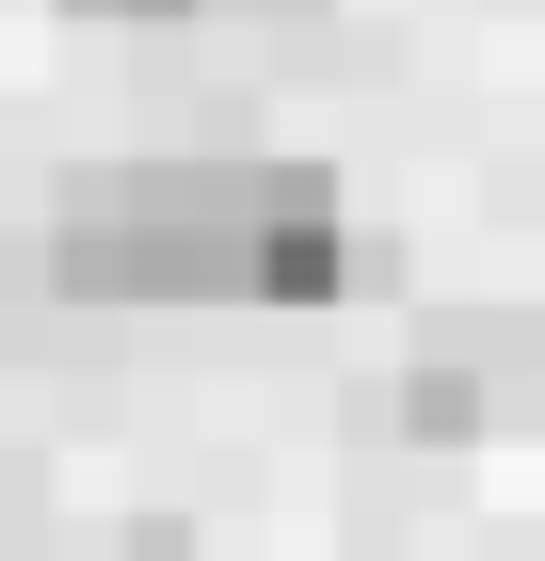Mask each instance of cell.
Instances as JSON below:
<instances>
[{
    "label": "cell",
    "mask_w": 545,
    "mask_h": 561,
    "mask_svg": "<svg viewBox=\"0 0 545 561\" xmlns=\"http://www.w3.org/2000/svg\"><path fill=\"white\" fill-rule=\"evenodd\" d=\"M48 273L96 305H241L257 289V161H65Z\"/></svg>",
    "instance_id": "cell-1"
},
{
    "label": "cell",
    "mask_w": 545,
    "mask_h": 561,
    "mask_svg": "<svg viewBox=\"0 0 545 561\" xmlns=\"http://www.w3.org/2000/svg\"><path fill=\"white\" fill-rule=\"evenodd\" d=\"M545 401V321L530 305H418L401 337V433L465 449V433H513Z\"/></svg>",
    "instance_id": "cell-2"
},
{
    "label": "cell",
    "mask_w": 545,
    "mask_h": 561,
    "mask_svg": "<svg viewBox=\"0 0 545 561\" xmlns=\"http://www.w3.org/2000/svg\"><path fill=\"white\" fill-rule=\"evenodd\" d=\"M353 289V193L337 161H257V289L241 305H337Z\"/></svg>",
    "instance_id": "cell-3"
},
{
    "label": "cell",
    "mask_w": 545,
    "mask_h": 561,
    "mask_svg": "<svg viewBox=\"0 0 545 561\" xmlns=\"http://www.w3.org/2000/svg\"><path fill=\"white\" fill-rule=\"evenodd\" d=\"M113 561H193V529H177V514H145V529H128Z\"/></svg>",
    "instance_id": "cell-4"
},
{
    "label": "cell",
    "mask_w": 545,
    "mask_h": 561,
    "mask_svg": "<svg viewBox=\"0 0 545 561\" xmlns=\"http://www.w3.org/2000/svg\"><path fill=\"white\" fill-rule=\"evenodd\" d=\"M16 514H33V466H16V449H0V546H16Z\"/></svg>",
    "instance_id": "cell-5"
},
{
    "label": "cell",
    "mask_w": 545,
    "mask_h": 561,
    "mask_svg": "<svg viewBox=\"0 0 545 561\" xmlns=\"http://www.w3.org/2000/svg\"><path fill=\"white\" fill-rule=\"evenodd\" d=\"M81 16H193V0H81Z\"/></svg>",
    "instance_id": "cell-6"
},
{
    "label": "cell",
    "mask_w": 545,
    "mask_h": 561,
    "mask_svg": "<svg viewBox=\"0 0 545 561\" xmlns=\"http://www.w3.org/2000/svg\"><path fill=\"white\" fill-rule=\"evenodd\" d=\"M257 16H305V0H257Z\"/></svg>",
    "instance_id": "cell-7"
}]
</instances>
